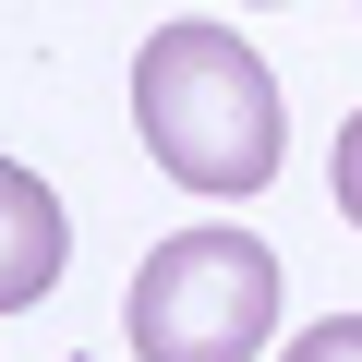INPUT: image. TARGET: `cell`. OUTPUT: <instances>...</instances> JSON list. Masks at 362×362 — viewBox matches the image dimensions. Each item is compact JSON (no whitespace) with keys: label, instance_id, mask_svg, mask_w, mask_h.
I'll return each instance as SVG.
<instances>
[{"label":"cell","instance_id":"6da1fadb","mask_svg":"<svg viewBox=\"0 0 362 362\" xmlns=\"http://www.w3.org/2000/svg\"><path fill=\"white\" fill-rule=\"evenodd\" d=\"M133 121L157 145V169L181 194H266L278 181V85L266 61L230 37V25H157L145 61H133Z\"/></svg>","mask_w":362,"mask_h":362},{"label":"cell","instance_id":"7a4b0ae2","mask_svg":"<svg viewBox=\"0 0 362 362\" xmlns=\"http://www.w3.org/2000/svg\"><path fill=\"white\" fill-rule=\"evenodd\" d=\"M133 362H254L278 338V254L254 230H181L133 266Z\"/></svg>","mask_w":362,"mask_h":362},{"label":"cell","instance_id":"3957f363","mask_svg":"<svg viewBox=\"0 0 362 362\" xmlns=\"http://www.w3.org/2000/svg\"><path fill=\"white\" fill-rule=\"evenodd\" d=\"M61 254H73L61 194H49L37 169H13V157H0V314L49 302V290H61Z\"/></svg>","mask_w":362,"mask_h":362},{"label":"cell","instance_id":"277c9868","mask_svg":"<svg viewBox=\"0 0 362 362\" xmlns=\"http://www.w3.org/2000/svg\"><path fill=\"white\" fill-rule=\"evenodd\" d=\"M290 362H362V314H326V326H302V338H290Z\"/></svg>","mask_w":362,"mask_h":362},{"label":"cell","instance_id":"5b68a950","mask_svg":"<svg viewBox=\"0 0 362 362\" xmlns=\"http://www.w3.org/2000/svg\"><path fill=\"white\" fill-rule=\"evenodd\" d=\"M326 181H338V218L362 230V109H350V133H338V169H326Z\"/></svg>","mask_w":362,"mask_h":362}]
</instances>
